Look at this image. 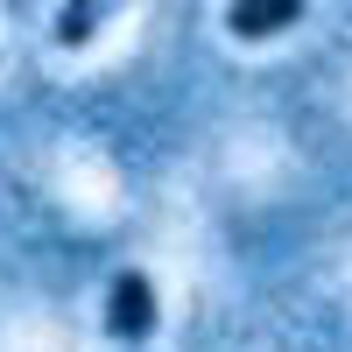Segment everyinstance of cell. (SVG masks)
I'll return each mask as SVG.
<instances>
[{"label": "cell", "instance_id": "obj_1", "mask_svg": "<svg viewBox=\"0 0 352 352\" xmlns=\"http://www.w3.org/2000/svg\"><path fill=\"white\" fill-rule=\"evenodd\" d=\"M106 331H113V338H127V345L155 331V282L141 275V268L113 275V296H106Z\"/></svg>", "mask_w": 352, "mask_h": 352}, {"label": "cell", "instance_id": "obj_2", "mask_svg": "<svg viewBox=\"0 0 352 352\" xmlns=\"http://www.w3.org/2000/svg\"><path fill=\"white\" fill-rule=\"evenodd\" d=\"M226 21H232L240 43H261V36H275V28H296L303 21V0H232Z\"/></svg>", "mask_w": 352, "mask_h": 352}, {"label": "cell", "instance_id": "obj_3", "mask_svg": "<svg viewBox=\"0 0 352 352\" xmlns=\"http://www.w3.org/2000/svg\"><path fill=\"white\" fill-rule=\"evenodd\" d=\"M99 21H106V8H64V14H56V43H64V50L92 43V36H99Z\"/></svg>", "mask_w": 352, "mask_h": 352}]
</instances>
